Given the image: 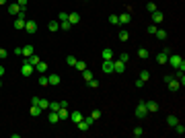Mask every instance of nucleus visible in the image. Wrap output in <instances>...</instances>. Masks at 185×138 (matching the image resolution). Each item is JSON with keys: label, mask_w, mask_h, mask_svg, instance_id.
Instances as JSON below:
<instances>
[{"label": "nucleus", "mask_w": 185, "mask_h": 138, "mask_svg": "<svg viewBox=\"0 0 185 138\" xmlns=\"http://www.w3.org/2000/svg\"><path fill=\"white\" fill-rule=\"evenodd\" d=\"M175 70H185V60L179 56V54H169V60H167Z\"/></svg>", "instance_id": "f257e3e1"}, {"label": "nucleus", "mask_w": 185, "mask_h": 138, "mask_svg": "<svg viewBox=\"0 0 185 138\" xmlns=\"http://www.w3.org/2000/svg\"><path fill=\"white\" fill-rule=\"evenodd\" d=\"M33 68H35V66H31V64H29V60H27V58H23V66H21V74H23L25 78L33 74Z\"/></svg>", "instance_id": "f03ea898"}, {"label": "nucleus", "mask_w": 185, "mask_h": 138, "mask_svg": "<svg viewBox=\"0 0 185 138\" xmlns=\"http://www.w3.org/2000/svg\"><path fill=\"white\" fill-rule=\"evenodd\" d=\"M165 83L169 85V89L175 93V91H179V87H181V83L175 78V76H165Z\"/></svg>", "instance_id": "7ed1b4c3"}, {"label": "nucleus", "mask_w": 185, "mask_h": 138, "mask_svg": "<svg viewBox=\"0 0 185 138\" xmlns=\"http://www.w3.org/2000/svg\"><path fill=\"white\" fill-rule=\"evenodd\" d=\"M136 118H140V120L148 118V109H146V103H144V101H140L138 107H136Z\"/></svg>", "instance_id": "20e7f679"}, {"label": "nucleus", "mask_w": 185, "mask_h": 138, "mask_svg": "<svg viewBox=\"0 0 185 138\" xmlns=\"http://www.w3.org/2000/svg\"><path fill=\"white\" fill-rule=\"evenodd\" d=\"M92 122H95V120H92L91 115H89V118H82V120H80V122H78L76 126H78V128H80L82 132H87V130H89V128L92 126Z\"/></svg>", "instance_id": "39448f33"}, {"label": "nucleus", "mask_w": 185, "mask_h": 138, "mask_svg": "<svg viewBox=\"0 0 185 138\" xmlns=\"http://www.w3.org/2000/svg\"><path fill=\"white\" fill-rule=\"evenodd\" d=\"M150 15H152V17H150V19H152V23H154V25H160V23H163V21H165V15H163V12H160V10H158V8H156V10H154V12H150Z\"/></svg>", "instance_id": "423d86ee"}, {"label": "nucleus", "mask_w": 185, "mask_h": 138, "mask_svg": "<svg viewBox=\"0 0 185 138\" xmlns=\"http://www.w3.org/2000/svg\"><path fill=\"white\" fill-rule=\"evenodd\" d=\"M21 8H23V6H19V2H10V4H8V12H10L12 17H17V15L21 12Z\"/></svg>", "instance_id": "0eeeda50"}, {"label": "nucleus", "mask_w": 185, "mask_h": 138, "mask_svg": "<svg viewBox=\"0 0 185 138\" xmlns=\"http://www.w3.org/2000/svg\"><path fill=\"white\" fill-rule=\"evenodd\" d=\"M126 70V64L121 62V60H113V72H117V74H121Z\"/></svg>", "instance_id": "6e6552de"}, {"label": "nucleus", "mask_w": 185, "mask_h": 138, "mask_svg": "<svg viewBox=\"0 0 185 138\" xmlns=\"http://www.w3.org/2000/svg\"><path fill=\"white\" fill-rule=\"evenodd\" d=\"M25 31L27 33H35L37 31V23L35 21H25Z\"/></svg>", "instance_id": "1a4fd4ad"}, {"label": "nucleus", "mask_w": 185, "mask_h": 138, "mask_svg": "<svg viewBox=\"0 0 185 138\" xmlns=\"http://www.w3.org/2000/svg\"><path fill=\"white\" fill-rule=\"evenodd\" d=\"M169 54H171L169 49H165V52H160V54L156 56V62H158V64H167V60H169Z\"/></svg>", "instance_id": "9d476101"}, {"label": "nucleus", "mask_w": 185, "mask_h": 138, "mask_svg": "<svg viewBox=\"0 0 185 138\" xmlns=\"http://www.w3.org/2000/svg\"><path fill=\"white\" fill-rule=\"evenodd\" d=\"M103 72L111 74L113 72V60H103Z\"/></svg>", "instance_id": "9b49d317"}, {"label": "nucleus", "mask_w": 185, "mask_h": 138, "mask_svg": "<svg viewBox=\"0 0 185 138\" xmlns=\"http://www.w3.org/2000/svg\"><path fill=\"white\" fill-rule=\"evenodd\" d=\"M144 103H146L148 113H156V111H158V103H156V101H144Z\"/></svg>", "instance_id": "f8f14e48"}, {"label": "nucleus", "mask_w": 185, "mask_h": 138, "mask_svg": "<svg viewBox=\"0 0 185 138\" xmlns=\"http://www.w3.org/2000/svg\"><path fill=\"white\" fill-rule=\"evenodd\" d=\"M47 81H49V85H51V87H56V85H60V74L51 72V74L47 76Z\"/></svg>", "instance_id": "ddd939ff"}, {"label": "nucleus", "mask_w": 185, "mask_h": 138, "mask_svg": "<svg viewBox=\"0 0 185 138\" xmlns=\"http://www.w3.org/2000/svg\"><path fill=\"white\" fill-rule=\"evenodd\" d=\"M58 118H60V120H68V118H70L68 107H60V109H58Z\"/></svg>", "instance_id": "4468645a"}, {"label": "nucleus", "mask_w": 185, "mask_h": 138, "mask_svg": "<svg viewBox=\"0 0 185 138\" xmlns=\"http://www.w3.org/2000/svg\"><path fill=\"white\" fill-rule=\"evenodd\" d=\"M25 21H27V19H21V17H17V19H14V29H17V31L25 29Z\"/></svg>", "instance_id": "2eb2a0df"}, {"label": "nucleus", "mask_w": 185, "mask_h": 138, "mask_svg": "<svg viewBox=\"0 0 185 138\" xmlns=\"http://www.w3.org/2000/svg\"><path fill=\"white\" fill-rule=\"evenodd\" d=\"M35 52H33V46L29 44V46H23V58H29V56H33Z\"/></svg>", "instance_id": "dca6fc26"}, {"label": "nucleus", "mask_w": 185, "mask_h": 138, "mask_svg": "<svg viewBox=\"0 0 185 138\" xmlns=\"http://www.w3.org/2000/svg\"><path fill=\"white\" fill-rule=\"evenodd\" d=\"M68 21H70V25H76V23L80 21V15H78V12H70V15H68Z\"/></svg>", "instance_id": "f3484780"}, {"label": "nucleus", "mask_w": 185, "mask_h": 138, "mask_svg": "<svg viewBox=\"0 0 185 138\" xmlns=\"http://www.w3.org/2000/svg\"><path fill=\"white\" fill-rule=\"evenodd\" d=\"M130 21H132V15H130V12H124V15H119V23H121V25H128Z\"/></svg>", "instance_id": "a211bd4d"}, {"label": "nucleus", "mask_w": 185, "mask_h": 138, "mask_svg": "<svg viewBox=\"0 0 185 138\" xmlns=\"http://www.w3.org/2000/svg\"><path fill=\"white\" fill-rule=\"evenodd\" d=\"M41 111H43V109H41L39 105H31V109H29V113H31L33 118H37V115H41Z\"/></svg>", "instance_id": "6ab92c4d"}, {"label": "nucleus", "mask_w": 185, "mask_h": 138, "mask_svg": "<svg viewBox=\"0 0 185 138\" xmlns=\"http://www.w3.org/2000/svg\"><path fill=\"white\" fill-rule=\"evenodd\" d=\"M82 118H85V115H82L80 111H72V113H70V120H72L74 124H78V122H80Z\"/></svg>", "instance_id": "aec40b11"}, {"label": "nucleus", "mask_w": 185, "mask_h": 138, "mask_svg": "<svg viewBox=\"0 0 185 138\" xmlns=\"http://www.w3.org/2000/svg\"><path fill=\"white\" fill-rule=\"evenodd\" d=\"M47 118H49V124H58V122H60L58 111H51V109H49V115H47Z\"/></svg>", "instance_id": "412c9836"}, {"label": "nucleus", "mask_w": 185, "mask_h": 138, "mask_svg": "<svg viewBox=\"0 0 185 138\" xmlns=\"http://www.w3.org/2000/svg\"><path fill=\"white\" fill-rule=\"evenodd\" d=\"M103 60H113V49L105 47V49H103Z\"/></svg>", "instance_id": "4be33fe9"}, {"label": "nucleus", "mask_w": 185, "mask_h": 138, "mask_svg": "<svg viewBox=\"0 0 185 138\" xmlns=\"http://www.w3.org/2000/svg\"><path fill=\"white\" fill-rule=\"evenodd\" d=\"M27 60H29V64H31V66H37V64H39V62H41V60H39V56H37V54H33V56H29V58H27Z\"/></svg>", "instance_id": "5701e85b"}, {"label": "nucleus", "mask_w": 185, "mask_h": 138, "mask_svg": "<svg viewBox=\"0 0 185 138\" xmlns=\"http://www.w3.org/2000/svg\"><path fill=\"white\" fill-rule=\"evenodd\" d=\"M35 68H37V72H39V74H46V72H47V64H46V62H39Z\"/></svg>", "instance_id": "b1692460"}, {"label": "nucleus", "mask_w": 185, "mask_h": 138, "mask_svg": "<svg viewBox=\"0 0 185 138\" xmlns=\"http://www.w3.org/2000/svg\"><path fill=\"white\" fill-rule=\"evenodd\" d=\"M154 35H156L160 41H165V39H167V31H165V29H156V33H154Z\"/></svg>", "instance_id": "393cba45"}, {"label": "nucleus", "mask_w": 185, "mask_h": 138, "mask_svg": "<svg viewBox=\"0 0 185 138\" xmlns=\"http://www.w3.org/2000/svg\"><path fill=\"white\" fill-rule=\"evenodd\" d=\"M167 124H169L171 128H173V126H177V124H179V120H177V115H169V118H167Z\"/></svg>", "instance_id": "a878e982"}, {"label": "nucleus", "mask_w": 185, "mask_h": 138, "mask_svg": "<svg viewBox=\"0 0 185 138\" xmlns=\"http://www.w3.org/2000/svg\"><path fill=\"white\" fill-rule=\"evenodd\" d=\"M82 78L89 83V81H91V78H95V76H92V72L89 70V68H85V70H82Z\"/></svg>", "instance_id": "bb28decb"}, {"label": "nucleus", "mask_w": 185, "mask_h": 138, "mask_svg": "<svg viewBox=\"0 0 185 138\" xmlns=\"http://www.w3.org/2000/svg\"><path fill=\"white\" fill-rule=\"evenodd\" d=\"M47 27H49V31H58L60 29V21H49Z\"/></svg>", "instance_id": "cd10ccee"}, {"label": "nucleus", "mask_w": 185, "mask_h": 138, "mask_svg": "<svg viewBox=\"0 0 185 138\" xmlns=\"http://www.w3.org/2000/svg\"><path fill=\"white\" fill-rule=\"evenodd\" d=\"M173 128H175V132H177L179 136H183V134H185V126H183V124H177V126H173Z\"/></svg>", "instance_id": "c85d7f7f"}, {"label": "nucleus", "mask_w": 185, "mask_h": 138, "mask_svg": "<svg viewBox=\"0 0 185 138\" xmlns=\"http://www.w3.org/2000/svg\"><path fill=\"white\" fill-rule=\"evenodd\" d=\"M37 105H39L41 109H49V101H47V99H41V97H39V103H37Z\"/></svg>", "instance_id": "c756f323"}, {"label": "nucleus", "mask_w": 185, "mask_h": 138, "mask_svg": "<svg viewBox=\"0 0 185 138\" xmlns=\"http://www.w3.org/2000/svg\"><path fill=\"white\" fill-rule=\"evenodd\" d=\"M74 68H76V70H80V72H82V70H85V68H87V64H85V62H82V60H76V64H74Z\"/></svg>", "instance_id": "7c9ffc66"}, {"label": "nucleus", "mask_w": 185, "mask_h": 138, "mask_svg": "<svg viewBox=\"0 0 185 138\" xmlns=\"http://www.w3.org/2000/svg\"><path fill=\"white\" fill-rule=\"evenodd\" d=\"M138 56L142 58V60H146V58H148V49H146V47H140V49H138Z\"/></svg>", "instance_id": "2f4dec72"}, {"label": "nucleus", "mask_w": 185, "mask_h": 138, "mask_svg": "<svg viewBox=\"0 0 185 138\" xmlns=\"http://www.w3.org/2000/svg\"><path fill=\"white\" fill-rule=\"evenodd\" d=\"M181 85H185V74H183V70H177V76H175Z\"/></svg>", "instance_id": "473e14b6"}, {"label": "nucleus", "mask_w": 185, "mask_h": 138, "mask_svg": "<svg viewBox=\"0 0 185 138\" xmlns=\"http://www.w3.org/2000/svg\"><path fill=\"white\" fill-rule=\"evenodd\" d=\"M37 83H39V85H41V87H47V85H49V81H47V76H46V74H41V76H39V81H37Z\"/></svg>", "instance_id": "72a5a7b5"}, {"label": "nucleus", "mask_w": 185, "mask_h": 138, "mask_svg": "<svg viewBox=\"0 0 185 138\" xmlns=\"http://www.w3.org/2000/svg\"><path fill=\"white\" fill-rule=\"evenodd\" d=\"M109 23L111 25H119V15H111L109 17Z\"/></svg>", "instance_id": "f704fd0d"}, {"label": "nucleus", "mask_w": 185, "mask_h": 138, "mask_svg": "<svg viewBox=\"0 0 185 138\" xmlns=\"http://www.w3.org/2000/svg\"><path fill=\"white\" fill-rule=\"evenodd\" d=\"M128 37H130V33H128L126 29H121V31H119V39H121V41H128Z\"/></svg>", "instance_id": "c9c22d12"}, {"label": "nucleus", "mask_w": 185, "mask_h": 138, "mask_svg": "<svg viewBox=\"0 0 185 138\" xmlns=\"http://www.w3.org/2000/svg\"><path fill=\"white\" fill-rule=\"evenodd\" d=\"M60 107H62V105H60L58 101H49V109H51V111H58Z\"/></svg>", "instance_id": "e433bc0d"}, {"label": "nucleus", "mask_w": 185, "mask_h": 138, "mask_svg": "<svg viewBox=\"0 0 185 138\" xmlns=\"http://www.w3.org/2000/svg\"><path fill=\"white\" fill-rule=\"evenodd\" d=\"M132 134H134L136 138H140L142 134H144V128H140V126H138V128H134V130H132Z\"/></svg>", "instance_id": "4c0bfd02"}, {"label": "nucleus", "mask_w": 185, "mask_h": 138, "mask_svg": "<svg viewBox=\"0 0 185 138\" xmlns=\"http://www.w3.org/2000/svg\"><path fill=\"white\" fill-rule=\"evenodd\" d=\"M70 27H72V25H70V21H62V23H60V29H64V31H68Z\"/></svg>", "instance_id": "58836bf2"}, {"label": "nucleus", "mask_w": 185, "mask_h": 138, "mask_svg": "<svg viewBox=\"0 0 185 138\" xmlns=\"http://www.w3.org/2000/svg\"><path fill=\"white\" fill-rule=\"evenodd\" d=\"M148 78H150V74H148V70H142V72H140V81H144V83H146Z\"/></svg>", "instance_id": "ea45409f"}, {"label": "nucleus", "mask_w": 185, "mask_h": 138, "mask_svg": "<svg viewBox=\"0 0 185 138\" xmlns=\"http://www.w3.org/2000/svg\"><path fill=\"white\" fill-rule=\"evenodd\" d=\"M87 85H89L91 89H97V87H99V81H97V78H91V81H89Z\"/></svg>", "instance_id": "a19ab883"}, {"label": "nucleus", "mask_w": 185, "mask_h": 138, "mask_svg": "<svg viewBox=\"0 0 185 138\" xmlns=\"http://www.w3.org/2000/svg\"><path fill=\"white\" fill-rule=\"evenodd\" d=\"M66 64H68V66H74V64H76V58H74V56H68V58H66Z\"/></svg>", "instance_id": "79ce46f5"}, {"label": "nucleus", "mask_w": 185, "mask_h": 138, "mask_svg": "<svg viewBox=\"0 0 185 138\" xmlns=\"http://www.w3.org/2000/svg\"><path fill=\"white\" fill-rule=\"evenodd\" d=\"M146 10H148V12H154V10H156V4H154V2H148Z\"/></svg>", "instance_id": "37998d69"}, {"label": "nucleus", "mask_w": 185, "mask_h": 138, "mask_svg": "<svg viewBox=\"0 0 185 138\" xmlns=\"http://www.w3.org/2000/svg\"><path fill=\"white\" fill-rule=\"evenodd\" d=\"M119 60H121L124 64H128V62H130V56H128V54H119Z\"/></svg>", "instance_id": "c03bdc74"}, {"label": "nucleus", "mask_w": 185, "mask_h": 138, "mask_svg": "<svg viewBox=\"0 0 185 138\" xmlns=\"http://www.w3.org/2000/svg\"><path fill=\"white\" fill-rule=\"evenodd\" d=\"M58 21H60V23H62V21H68V15H66V12H60V15H58Z\"/></svg>", "instance_id": "a18cd8bd"}, {"label": "nucleus", "mask_w": 185, "mask_h": 138, "mask_svg": "<svg viewBox=\"0 0 185 138\" xmlns=\"http://www.w3.org/2000/svg\"><path fill=\"white\" fill-rule=\"evenodd\" d=\"M6 58H8V52H6V49H2V47H0V60H6Z\"/></svg>", "instance_id": "49530a36"}, {"label": "nucleus", "mask_w": 185, "mask_h": 138, "mask_svg": "<svg viewBox=\"0 0 185 138\" xmlns=\"http://www.w3.org/2000/svg\"><path fill=\"white\" fill-rule=\"evenodd\" d=\"M91 118H92V120H99V118H101V111H99V109H95V111L91 113Z\"/></svg>", "instance_id": "de8ad7c7"}, {"label": "nucleus", "mask_w": 185, "mask_h": 138, "mask_svg": "<svg viewBox=\"0 0 185 138\" xmlns=\"http://www.w3.org/2000/svg\"><path fill=\"white\" fill-rule=\"evenodd\" d=\"M156 29H158V27H156L154 23H152V25H148V33H156Z\"/></svg>", "instance_id": "09e8293b"}, {"label": "nucleus", "mask_w": 185, "mask_h": 138, "mask_svg": "<svg viewBox=\"0 0 185 138\" xmlns=\"http://www.w3.org/2000/svg\"><path fill=\"white\" fill-rule=\"evenodd\" d=\"M134 85H136V87H138V89H142V87H144V81H140V78H138V81H136V83H134Z\"/></svg>", "instance_id": "8fccbe9b"}, {"label": "nucleus", "mask_w": 185, "mask_h": 138, "mask_svg": "<svg viewBox=\"0 0 185 138\" xmlns=\"http://www.w3.org/2000/svg\"><path fill=\"white\" fill-rule=\"evenodd\" d=\"M19 2V6H27V0H17Z\"/></svg>", "instance_id": "3c124183"}, {"label": "nucleus", "mask_w": 185, "mask_h": 138, "mask_svg": "<svg viewBox=\"0 0 185 138\" xmlns=\"http://www.w3.org/2000/svg\"><path fill=\"white\" fill-rule=\"evenodd\" d=\"M4 4H8V0H0V6H4Z\"/></svg>", "instance_id": "603ef678"}, {"label": "nucleus", "mask_w": 185, "mask_h": 138, "mask_svg": "<svg viewBox=\"0 0 185 138\" xmlns=\"http://www.w3.org/2000/svg\"><path fill=\"white\" fill-rule=\"evenodd\" d=\"M2 74H4V66H0V78H2Z\"/></svg>", "instance_id": "864d4df0"}, {"label": "nucleus", "mask_w": 185, "mask_h": 138, "mask_svg": "<svg viewBox=\"0 0 185 138\" xmlns=\"http://www.w3.org/2000/svg\"><path fill=\"white\" fill-rule=\"evenodd\" d=\"M0 87H2V78H0Z\"/></svg>", "instance_id": "5fc2aeb1"}]
</instances>
